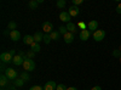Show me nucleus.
I'll return each mask as SVG.
<instances>
[{
    "label": "nucleus",
    "instance_id": "nucleus-31",
    "mask_svg": "<svg viewBox=\"0 0 121 90\" xmlns=\"http://www.w3.org/2000/svg\"><path fill=\"white\" fill-rule=\"evenodd\" d=\"M29 90H44V88L39 86V85H34V86H32V88H29Z\"/></svg>",
    "mask_w": 121,
    "mask_h": 90
},
{
    "label": "nucleus",
    "instance_id": "nucleus-9",
    "mask_svg": "<svg viewBox=\"0 0 121 90\" xmlns=\"http://www.w3.org/2000/svg\"><path fill=\"white\" fill-rule=\"evenodd\" d=\"M90 35H91V32L88 31V29H84V31H81V32H80V39H81L82 42H86V40H88Z\"/></svg>",
    "mask_w": 121,
    "mask_h": 90
},
{
    "label": "nucleus",
    "instance_id": "nucleus-32",
    "mask_svg": "<svg viewBox=\"0 0 121 90\" xmlns=\"http://www.w3.org/2000/svg\"><path fill=\"white\" fill-rule=\"evenodd\" d=\"M80 4H82V0H73V5L74 6H78Z\"/></svg>",
    "mask_w": 121,
    "mask_h": 90
},
{
    "label": "nucleus",
    "instance_id": "nucleus-33",
    "mask_svg": "<svg viewBox=\"0 0 121 90\" xmlns=\"http://www.w3.org/2000/svg\"><path fill=\"white\" fill-rule=\"evenodd\" d=\"M116 12H117V14H121V4H119V5L116 6Z\"/></svg>",
    "mask_w": 121,
    "mask_h": 90
},
{
    "label": "nucleus",
    "instance_id": "nucleus-12",
    "mask_svg": "<svg viewBox=\"0 0 121 90\" xmlns=\"http://www.w3.org/2000/svg\"><path fill=\"white\" fill-rule=\"evenodd\" d=\"M63 39H64V42H65L67 44H70V43H73V40H74V34L70 33V32H67V33L63 35Z\"/></svg>",
    "mask_w": 121,
    "mask_h": 90
},
{
    "label": "nucleus",
    "instance_id": "nucleus-16",
    "mask_svg": "<svg viewBox=\"0 0 121 90\" xmlns=\"http://www.w3.org/2000/svg\"><path fill=\"white\" fill-rule=\"evenodd\" d=\"M9 81H10V79L6 77V74H1V76H0V85H1V88L6 86Z\"/></svg>",
    "mask_w": 121,
    "mask_h": 90
},
{
    "label": "nucleus",
    "instance_id": "nucleus-8",
    "mask_svg": "<svg viewBox=\"0 0 121 90\" xmlns=\"http://www.w3.org/2000/svg\"><path fill=\"white\" fill-rule=\"evenodd\" d=\"M10 38H11L12 42H18L19 39H21V34H19V32L17 31H11L10 32Z\"/></svg>",
    "mask_w": 121,
    "mask_h": 90
},
{
    "label": "nucleus",
    "instance_id": "nucleus-30",
    "mask_svg": "<svg viewBox=\"0 0 121 90\" xmlns=\"http://www.w3.org/2000/svg\"><path fill=\"white\" fill-rule=\"evenodd\" d=\"M56 90H67V89H65V85L64 84H58L57 88H56Z\"/></svg>",
    "mask_w": 121,
    "mask_h": 90
},
{
    "label": "nucleus",
    "instance_id": "nucleus-35",
    "mask_svg": "<svg viewBox=\"0 0 121 90\" xmlns=\"http://www.w3.org/2000/svg\"><path fill=\"white\" fill-rule=\"evenodd\" d=\"M91 90H102V88H100L99 85H96V86H93V88L91 89Z\"/></svg>",
    "mask_w": 121,
    "mask_h": 90
},
{
    "label": "nucleus",
    "instance_id": "nucleus-5",
    "mask_svg": "<svg viewBox=\"0 0 121 90\" xmlns=\"http://www.w3.org/2000/svg\"><path fill=\"white\" fill-rule=\"evenodd\" d=\"M59 19L62 22H65V23H69L70 22V19H72V16L69 15L68 11H62L59 14Z\"/></svg>",
    "mask_w": 121,
    "mask_h": 90
},
{
    "label": "nucleus",
    "instance_id": "nucleus-14",
    "mask_svg": "<svg viewBox=\"0 0 121 90\" xmlns=\"http://www.w3.org/2000/svg\"><path fill=\"white\" fill-rule=\"evenodd\" d=\"M67 29H68V32H70V33H75L76 32V29H78V24H75V23H73V22H69V23H67Z\"/></svg>",
    "mask_w": 121,
    "mask_h": 90
},
{
    "label": "nucleus",
    "instance_id": "nucleus-13",
    "mask_svg": "<svg viewBox=\"0 0 121 90\" xmlns=\"http://www.w3.org/2000/svg\"><path fill=\"white\" fill-rule=\"evenodd\" d=\"M23 43H24L26 45H33V44L35 43L34 37H33V35H26V37L23 38Z\"/></svg>",
    "mask_w": 121,
    "mask_h": 90
},
{
    "label": "nucleus",
    "instance_id": "nucleus-21",
    "mask_svg": "<svg viewBox=\"0 0 121 90\" xmlns=\"http://www.w3.org/2000/svg\"><path fill=\"white\" fill-rule=\"evenodd\" d=\"M7 29H11V31H16V29H17V23L13 22V21L9 22V24H7Z\"/></svg>",
    "mask_w": 121,
    "mask_h": 90
},
{
    "label": "nucleus",
    "instance_id": "nucleus-11",
    "mask_svg": "<svg viewBox=\"0 0 121 90\" xmlns=\"http://www.w3.org/2000/svg\"><path fill=\"white\" fill-rule=\"evenodd\" d=\"M12 63L16 65V66H21V65L24 63V58L22 56H19V55H16L13 57V60H12Z\"/></svg>",
    "mask_w": 121,
    "mask_h": 90
},
{
    "label": "nucleus",
    "instance_id": "nucleus-6",
    "mask_svg": "<svg viewBox=\"0 0 121 90\" xmlns=\"http://www.w3.org/2000/svg\"><path fill=\"white\" fill-rule=\"evenodd\" d=\"M52 29H53V26H52L51 22H44V24H43V31L45 32V34L52 33V32H53Z\"/></svg>",
    "mask_w": 121,
    "mask_h": 90
},
{
    "label": "nucleus",
    "instance_id": "nucleus-26",
    "mask_svg": "<svg viewBox=\"0 0 121 90\" xmlns=\"http://www.w3.org/2000/svg\"><path fill=\"white\" fill-rule=\"evenodd\" d=\"M58 32H59L60 34H63V35H64V34L68 32V29H67V27H64V26H60V27L58 28Z\"/></svg>",
    "mask_w": 121,
    "mask_h": 90
},
{
    "label": "nucleus",
    "instance_id": "nucleus-25",
    "mask_svg": "<svg viewBox=\"0 0 121 90\" xmlns=\"http://www.w3.org/2000/svg\"><path fill=\"white\" fill-rule=\"evenodd\" d=\"M19 78H21V79H23L24 82H28L29 79H30V77H29V74H28L27 72H23L21 76H19Z\"/></svg>",
    "mask_w": 121,
    "mask_h": 90
},
{
    "label": "nucleus",
    "instance_id": "nucleus-18",
    "mask_svg": "<svg viewBox=\"0 0 121 90\" xmlns=\"http://www.w3.org/2000/svg\"><path fill=\"white\" fill-rule=\"evenodd\" d=\"M30 50H32L33 52H39L40 50H41V47H40L39 43H34L33 45H30Z\"/></svg>",
    "mask_w": 121,
    "mask_h": 90
},
{
    "label": "nucleus",
    "instance_id": "nucleus-29",
    "mask_svg": "<svg viewBox=\"0 0 121 90\" xmlns=\"http://www.w3.org/2000/svg\"><path fill=\"white\" fill-rule=\"evenodd\" d=\"M34 54H35V52H33L32 50H30V51H28V52H27V58H30V60H32V58L34 57Z\"/></svg>",
    "mask_w": 121,
    "mask_h": 90
},
{
    "label": "nucleus",
    "instance_id": "nucleus-10",
    "mask_svg": "<svg viewBox=\"0 0 121 90\" xmlns=\"http://www.w3.org/2000/svg\"><path fill=\"white\" fill-rule=\"evenodd\" d=\"M68 12H69V15L72 16V17H75V16H78L79 15V12H80V9L78 7V6H70L69 7V10H68Z\"/></svg>",
    "mask_w": 121,
    "mask_h": 90
},
{
    "label": "nucleus",
    "instance_id": "nucleus-38",
    "mask_svg": "<svg viewBox=\"0 0 121 90\" xmlns=\"http://www.w3.org/2000/svg\"><path fill=\"white\" fill-rule=\"evenodd\" d=\"M120 62H121V56H120Z\"/></svg>",
    "mask_w": 121,
    "mask_h": 90
},
{
    "label": "nucleus",
    "instance_id": "nucleus-19",
    "mask_svg": "<svg viewBox=\"0 0 121 90\" xmlns=\"http://www.w3.org/2000/svg\"><path fill=\"white\" fill-rule=\"evenodd\" d=\"M65 5H67V1H65V0H58V1L56 3V6H57L58 9H64Z\"/></svg>",
    "mask_w": 121,
    "mask_h": 90
},
{
    "label": "nucleus",
    "instance_id": "nucleus-22",
    "mask_svg": "<svg viewBox=\"0 0 121 90\" xmlns=\"http://www.w3.org/2000/svg\"><path fill=\"white\" fill-rule=\"evenodd\" d=\"M59 32H57V31H53L52 33H50V35H51V39L52 40H58V38H59Z\"/></svg>",
    "mask_w": 121,
    "mask_h": 90
},
{
    "label": "nucleus",
    "instance_id": "nucleus-3",
    "mask_svg": "<svg viewBox=\"0 0 121 90\" xmlns=\"http://www.w3.org/2000/svg\"><path fill=\"white\" fill-rule=\"evenodd\" d=\"M0 60H1V62H4V63H10V62H12L13 56L9 51L7 52H3L1 55H0Z\"/></svg>",
    "mask_w": 121,
    "mask_h": 90
},
{
    "label": "nucleus",
    "instance_id": "nucleus-2",
    "mask_svg": "<svg viewBox=\"0 0 121 90\" xmlns=\"http://www.w3.org/2000/svg\"><path fill=\"white\" fill-rule=\"evenodd\" d=\"M105 37V32L103 29H97V31L93 33V39L96 42H102Z\"/></svg>",
    "mask_w": 121,
    "mask_h": 90
},
{
    "label": "nucleus",
    "instance_id": "nucleus-23",
    "mask_svg": "<svg viewBox=\"0 0 121 90\" xmlns=\"http://www.w3.org/2000/svg\"><path fill=\"white\" fill-rule=\"evenodd\" d=\"M23 84H24V81H23V79H21V78H17L16 81H15V86L21 88V86H23Z\"/></svg>",
    "mask_w": 121,
    "mask_h": 90
},
{
    "label": "nucleus",
    "instance_id": "nucleus-1",
    "mask_svg": "<svg viewBox=\"0 0 121 90\" xmlns=\"http://www.w3.org/2000/svg\"><path fill=\"white\" fill-rule=\"evenodd\" d=\"M23 67L27 72H32L34 71V68H35V62H34V60H30V58H27L24 63H23Z\"/></svg>",
    "mask_w": 121,
    "mask_h": 90
},
{
    "label": "nucleus",
    "instance_id": "nucleus-24",
    "mask_svg": "<svg viewBox=\"0 0 121 90\" xmlns=\"http://www.w3.org/2000/svg\"><path fill=\"white\" fill-rule=\"evenodd\" d=\"M52 39H51V35L50 34H44V39H43V42L45 44H50V42H51Z\"/></svg>",
    "mask_w": 121,
    "mask_h": 90
},
{
    "label": "nucleus",
    "instance_id": "nucleus-34",
    "mask_svg": "<svg viewBox=\"0 0 121 90\" xmlns=\"http://www.w3.org/2000/svg\"><path fill=\"white\" fill-rule=\"evenodd\" d=\"M9 52H10V54H11V55H12L13 57L16 56V50H13V49H12V50H10V51H9Z\"/></svg>",
    "mask_w": 121,
    "mask_h": 90
},
{
    "label": "nucleus",
    "instance_id": "nucleus-20",
    "mask_svg": "<svg viewBox=\"0 0 121 90\" xmlns=\"http://www.w3.org/2000/svg\"><path fill=\"white\" fill-rule=\"evenodd\" d=\"M38 5H39V1H36V0H30V1L28 3V6L30 9H36Z\"/></svg>",
    "mask_w": 121,
    "mask_h": 90
},
{
    "label": "nucleus",
    "instance_id": "nucleus-39",
    "mask_svg": "<svg viewBox=\"0 0 121 90\" xmlns=\"http://www.w3.org/2000/svg\"><path fill=\"white\" fill-rule=\"evenodd\" d=\"M1 90H5V89H4V88H1Z\"/></svg>",
    "mask_w": 121,
    "mask_h": 90
},
{
    "label": "nucleus",
    "instance_id": "nucleus-15",
    "mask_svg": "<svg viewBox=\"0 0 121 90\" xmlns=\"http://www.w3.org/2000/svg\"><path fill=\"white\" fill-rule=\"evenodd\" d=\"M56 88H57V85H56V83L52 82V81L47 82V83L44 85V90H56Z\"/></svg>",
    "mask_w": 121,
    "mask_h": 90
},
{
    "label": "nucleus",
    "instance_id": "nucleus-27",
    "mask_svg": "<svg viewBox=\"0 0 121 90\" xmlns=\"http://www.w3.org/2000/svg\"><path fill=\"white\" fill-rule=\"evenodd\" d=\"M113 56H114V57H119V58H120V56H121V51H120L119 49L114 50V51H113Z\"/></svg>",
    "mask_w": 121,
    "mask_h": 90
},
{
    "label": "nucleus",
    "instance_id": "nucleus-28",
    "mask_svg": "<svg viewBox=\"0 0 121 90\" xmlns=\"http://www.w3.org/2000/svg\"><path fill=\"white\" fill-rule=\"evenodd\" d=\"M78 27L81 29V31H84V29H87V26H86L84 22H79V23H78Z\"/></svg>",
    "mask_w": 121,
    "mask_h": 90
},
{
    "label": "nucleus",
    "instance_id": "nucleus-4",
    "mask_svg": "<svg viewBox=\"0 0 121 90\" xmlns=\"http://www.w3.org/2000/svg\"><path fill=\"white\" fill-rule=\"evenodd\" d=\"M5 74H6V77H7L9 79H11V81H16V79H17V72L15 71L13 68H9V67H7Z\"/></svg>",
    "mask_w": 121,
    "mask_h": 90
},
{
    "label": "nucleus",
    "instance_id": "nucleus-37",
    "mask_svg": "<svg viewBox=\"0 0 121 90\" xmlns=\"http://www.w3.org/2000/svg\"><path fill=\"white\" fill-rule=\"evenodd\" d=\"M119 50H120V51H121V45H120V47H119Z\"/></svg>",
    "mask_w": 121,
    "mask_h": 90
},
{
    "label": "nucleus",
    "instance_id": "nucleus-17",
    "mask_svg": "<svg viewBox=\"0 0 121 90\" xmlns=\"http://www.w3.org/2000/svg\"><path fill=\"white\" fill-rule=\"evenodd\" d=\"M33 37H34L35 43H39V42H41L43 39H44V34H43V33H40V32H36Z\"/></svg>",
    "mask_w": 121,
    "mask_h": 90
},
{
    "label": "nucleus",
    "instance_id": "nucleus-36",
    "mask_svg": "<svg viewBox=\"0 0 121 90\" xmlns=\"http://www.w3.org/2000/svg\"><path fill=\"white\" fill-rule=\"evenodd\" d=\"M67 90H78L75 86H69V88H67Z\"/></svg>",
    "mask_w": 121,
    "mask_h": 90
},
{
    "label": "nucleus",
    "instance_id": "nucleus-7",
    "mask_svg": "<svg viewBox=\"0 0 121 90\" xmlns=\"http://www.w3.org/2000/svg\"><path fill=\"white\" fill-rule=\"evenodd\" d=\"M97 28H98V22H97V21H95V19H93V21L88 22L87 29H88L90 32H93V33H95V32L97 31Z\"/></svg>",
    "mask_w": 121,
    "mask_h": 90
}]
</instances>
